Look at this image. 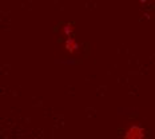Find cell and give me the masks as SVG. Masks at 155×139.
<instances>
[{
	"instance_id": "cell-3",
	"label": "cell",
	"mask_w": 155,
	"mask_h": 139,
	"mask_svg": "<svg viewBox=\"0 0 155 139\" xmlns=\"http://www.w3.org/2000/svg\"><path fill=\"white\" fill-rule=\"evenodd\" d=\"M74 30H75V28H74V25L68 23V24H66L63 27V34L66 35V36H71V34L74 32Z\"/></svg>"
},
{
	"instance_id": "cell-1",
	"label": "cell",
	"mask_w": 155,
	"mask_h": 139,
	"mask_svg": "<svg viewBox=\"0 0 155 139\" xmlns=\"http://www.w3.org/2000/svg\"><path fill=\"white\" fill-rule=\"evenodd\" d=\"M123 137L127 139H142L146 137V130L138 124H132L124 131Z\"/></svg>"
},
{
	"instance_id": "cell-2",
	"label": "cell",
	"mask_w": 155,
	"mask_h": 139,
	"mask_svg": "<svg viewBox=\"0 0 155 139\" xmlns=\"http://www.w3.org/2000/svg\"><path fill=\"white\" fill-rule=\"evenodd\" d=\"M64 47H66V50L71 54H76L78 51H79V44H78V41L71 36H67L66 41H64Z\"/></svg>"
}]
</instances>
